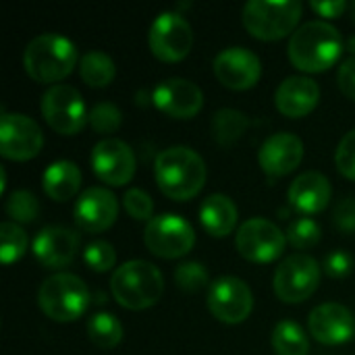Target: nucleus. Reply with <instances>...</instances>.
<instances>
[{
  "label": "nucleus",
  "mask_w": 355,
  "mask_h": 355,
  "mask_svg": "<svg viewBox=\"0 0 355 355\" xmlns=\"http://www.w3.org/2000/svg\"><path fill=\"white\" fill-rule=\"evenodd\" d=\"M154 177L166 198L175 202H187L204 189L206 162L191 148L173 146L156 156Z\"/></svg>",
  "instance_id": "f257e3e1"
},
{
  "label": "nucleus",
  "mask_w": 355,
  "mask_h": 355,
  "mask_svg": "<svg viewBox=\"0 0 355 355\" xmlns=\"http://www.w3.org/2000/svg\"><path fill=\"white\" fill-rule=\"evenodd\" d=\"M289 60L304 73L329 71L343 52V37L337 27L327 21H308L291 35Z\"/></svg>",
  "instance_id": "f03ea898"
},
{
  "label": "nucleus",
  "mask_w": 355,
  "mask_h": 355,
  "mask_svg": "<svg viewBox=\"0 0 355 355\" xmlns=\"http://www.w3.org/2000/svg\"><path fill=\"white\" fill-rule=\"evenodd\" d=\"M79 62L75 44L60 33H42L33 37L23 52V67L37 83L62 81Z\"/></svg>",
  "instance_id": "7ed1b4c3"
},
{
  "label": "nucleus",
  "mask_w": 355,
  "mask_h": 355,
  "mask_svg": "<svg viewBox=\"0 0 355 355\" xmlns=\"http://www.w3.org/2000/svg\"><path fill=\"white\" fill-rule=\"evenodd\" d=\"M110 291L119 306L139 312L160 302L164 293V279L154 264L146 260H131L112 272Z\"/></svg>",
  "instance_id": "20e7f679"
},
{
  "label": "nucleus",
  "mask_w": 355,
  "mask_h": 355,
  "mask_svg": "<svg viewBox=\"0 0 355 355\" xmlns=\"http://www.w3.org/2000/svg\"><path fill=\"white\" fill-rule=\"evenodd\" d=\"M87 285L71 272H58L48 277L40 291L37 304L40 310L54 322H75L79 320L89 306Z\"/></svg>",
  "instance_id": "39448f33"
},
{
  "label": "nucleus",
  "mask_w": 355,
  "mask_h": 355,
  "mask_svg": "<svg viewBox=\"0 0 355 355\" xmlns=\"http://www.w3.org/2000/svg\"><path fill=\"white\" fill-rule=\"evenodd\" d=\"M302 4L295 0L270 2V0H250L243 6L241 19L245 29L262 42H277L293 35L302 19Z\"/></svg>",
  "instance_id": "423d86ee"
},
{
  "label": "nucleus",
  "mask_w": 355,
  "mask_h": 355,
  "mask_svg": "<svg viewBox=\"0 0 355 355\" xmlns=\"http://www.w3.org/2000/svg\"><path fill=\"white\" fill-rule=\"evenodd\" d=\"M42 116L58 135H77L85 123H89V112L81 94L73 85H50L42 96Z\"/></svg>",
  "instance_id": "0eeeda50"
},
{
  "label": "nucleus",
  "mask_w": 355,
  "mask_h": 355,
  "mask_svg": "<svg viewBox=\"0 0 355 355\" xmlns=\"http://www.w3.org/2000/svg\"><path fill=\"white\" fill-rule=\"evenodd\" d=\"M144 243L150 254L164 260H177L193 250L196 231L177 214H158L146 225Z\"/></svg>",
  "instance_id": "6e6552de"
},
{
  "label": "nucleus",
  "mask_w": 355,
  "mask_h": 355,
  "mask_svg": "<svg viewBox=\"0 0 355 355\" xmlns=\"http://www.w3.org/2000/svg\"><path fill=\"white\" fill-rule=\"evenodd\" d=\"M275 293L285 304L310 300L320 285V264L306 254H293L281 262L275 272Z\"/></svg>",
  "instance_id": "1a4fd4ad"
},
{
  "label": "nucleus",
  "mask_w": 355,
  "mask_h": 355,
  "mask_svg": "<svg viewBox=\"0 0 355 355\" xmlns=\"http://www.w3.org/2000/svg\"><path fill=\"white\" fill-rule=\"evenodd\" d=\"M152 54L162 62L183 60L193 46V31L187 19L179 12H160L148 31Z\"/></svg>",
  "instance_id": "9d476101"
},
{
  "label": "nucleus",
  "mask_w": 355,
  "mask_h": 355,
  "mask_svg": "<svg viewBox=\"0 0 355 355\" xmlns=\"http://www.w3.org/2000/svg\"><path fill=\"white\" fill-rule=\"evenodd\" d=\"M287 235L266 218L245 220L235 235V245L241 258L256 264H268L283 256Z\"/></svg>",
  "instance_id": "9b49d317"
},
{
  "label": "nucleus",
  "mask_w": 355,
  "mask_h": 355,
  "mask_svg": "<svg viewBox=\"0 0 355 355\" xmlns=\"http://www.w3.org/2000/svg\"><path fill=\"white\" fill-rule=\"evenodd\" d=\"M44 135L40 125L21 112H2L0 116V154L6 160L25 162L40 154Z\"/></svg>",
  "instance_id": "f8f14e48"
},
{
  "label": "nucleus",
  "mask_w": 355,
  "mask_h": 355,
  "mask_svg": "<svg viewBox=\"0 0 355 355\" xmlns=\"http://www.w3.org/2000/svg\"><path fill=\"white\" fill-rule=\"evenodd\" d=\"M208 308L216 320L239 324L248 320L254 310L252 289L237 277H220L208 289Z\"/></svg>",
  "instance_id": "ddd939ff"
},
{
  "label": "nucleus",
  "mask_w": 355,
  "mask_h": 355,
  "mask_svg": "<svg viewBox=\"0 0 355 355\" xmlns=\"http://www.w3.org/2000/svg\"><path fill=\"white\" fill-rule=\"evenodd\" d=\"M92 168L102 183L123 187L135 175V154L123 139L106 137L92 150Z\"/></svg>",
  "instance_id": "4468645a"
},
{
  "label": "nucleus",
  "mask_w": 355,
  "mask_h": 355,
  "mask_svg": "<svg viewBox=\"0 0 355 355\" xmlns=\"http://www.w3.org/2000/svg\"><path fill=\"white\" fill-rule=\"evenodd\" d=\"M154 106L171 119H193L204 106L202 89L183 77H171L160 81L152 92Z\"/></svg>",
  "instance_id": "2eb2a0df"
},
{
  "label": "nucleus",
  "mask_w": 355,
  "mask_h": 355,
  "mask_svg": "<svg viewBox=\"0 0 355 355\" xmlns=\"http://www.w3.org/2000/svg\"><path fill=\"white\" fill-rule=\"evenodd\" d=\"M214 75L216 79L235 92H245L254 87L260 77H262V62L260 58L241 46L225 48L216 58H214Z\"/></svg>",
  "instance_id": "dca6fc26"
},
{
  "label": "nucleus",
  "mask_w": 355,
  "mask_h": 355,
  "mask_svg": "<svg viewBox=\"0 0 355 355\" xmlns=\"http://www.w3.org/2000/svg\"><path fill=\"white\" fill-rule=\"evenodd\" d=\"M75 223L85 233H102L116 223L119 202L106 187H87L73 210Z\"/></svg>",
  "instance_id": "f3484780"
},
{
  "label": "nucleus",
  "mask_w": 355,
  "mask_h": 355,
  "mask_svg": "<svg viewBox=\"0 0 355 355\" xmlns=\"http://www.w3.org/2000/svg\"><path fill=\"white\" fill-rule=\"evenodd\" d=\"M308 329L322 345H343L355 333L354 314L341 304H320L310 312Z\"/></svg>",
  "instance_id": "a211bd4d"
},
{
  "label": "nucleus",
  "mask_w": 355,
  "mask_h": 355,
  "mask_svg": "<svg viewBox=\"0 0 355 355\" xmlns=\"http://www.w3.org/2000/svg\"><path fill=\"white\" fill-rule=\"evenodd\" d=\"M302 160H304V141L297 135L285 131L270 135L258 152L260 168L272 179L287 177L302 164Z\"/></svg>",
  "instance_id": "6ab92c4d"
},
{
  "label": "nucleus",
  "mask_w": 355,
  "mask_h": 355,
  "mask_svg": "<svg viewBox=\"0 0 355 355\" xmlns=\"http://www.w3.org/2000/svg\"><path fill=\"white\" fill-rule=\"evenodd\" d=\"M79 252V235L64 227H46L33 239V256L44 268L60 270L73 264Z\"/></svg>",
  "instance_id": "aec40b11"
},
{
  "label": "nucleus",
  "mask_w": 355,
  "mask_h": 355,
  "mask_svg": "<svg viewBox=\"0 0 355 355\" xmlns=\"http://www.w3.org/2000/svg\"><path fill=\"white\" fill-rule=\"evenodd\" d=\"M320 100V87L310 77H287L275 94L277 110L287 119H302L308 116Z\"/></svg>",
  "instance_id": "412c9836"
},
{
  "label": "nucleus",
  "mask_w": 355,
  "mask_h": 355,
  "mask_svg": "<svg viewBox=\"0 0 355 355\" xmlns=\"http://www.w3.org/2000/svg\"><path fill=\"white\" fill-rule=\"evenodd\" d=\"M289 204L302 214H318L329 208L333 198L331 181L318 171H306L293 179L287 191Z\"/></svg>",
  "instance_id": "4be33fe9"
},
{
  "label": "nucleus",
  "mask_w": 355,
  "mask_h": 355,
  "mask_svg": "<svg viewBox=\"0 0 355 355\" xmlns=\"http://www.w3.org/2000/svg\"><path fill=\"white\" fill-rule=\"evenodd\" d=\"M200 223L212 237H227L237 225V206L225 193L208 196L200 206Z\"/></svg>",
  "instance_id": "5701e85b"
},
{
  "label": "nucleus",
  "mask_w": 355,
  "mask_h": 355,
  "mask_svg": "<svg viewBox=\"0 0 355 355\" xmlns=\"http://www.w3.org/2000/svg\"><path fill=\"white\" fill-rule=\"evenodd\" d=\"M42 185L50 200L67 202L75 198L81 187V171L71 160H56L46 168Z\"/></svg>",
  "instance_id": "b1692460"
},
{
  "label": "nucleus",
  "mask_w": 355,
  "mask_h": 355,
  "mask_svg": "<svg viewBox=\"0 0 355 355\" xmlns=\"http://www.w3.org/2000/svg\"><path fill=\"white\" fill-rule=\"evenodd\" d=\"M250 127V119L235 108H220L212 116V137L218 146H235Z\"/></svg>",
  "instance_id": "393cba45"
},
{
  "label": "nucleus",
  "mask_w": 355,
  "mask_h": 355,
  "mask_svg": "<svg viewBox=\"0 0 355 355\" xmlns=\"http://www.w3.org/2000/svg\"><path fill=\"white\" fill-rule=\"evenodd\" d=\"M116 75L114 60L102 50H89L79 60V77L89 87H106Z\"/></svg>",
  "instance_id": "a878e982"
},
{
  "label": "nucleus",
  "mask_w": 355,
  "mask_h": 355,
  "mask_svg": "<svg viewBox=\"0 0 355 355\" xmlns=\"http://www.w3.org/2000/svg\"><path fill=\"white\" fill-rule=\"evenodd\" d=\"M272 349L277 355H308L310 339L293 320H281L272 331Z\"/></svg>",
  "instance_id": "bb28decb"
},
{
  "label": "nucleus",
  "mask_w": 355,
  "mask_h": 355,
  "mask_svg": "<svg viewBox=\"0 0 355 355\" xmlns=\"http://www.w3.org/2000/svg\"><path fill=\"white\" fill-rule=\"evenodd\" d=\"M87 337L100 349H112L123 341V324L108 312H98L87 320Z\"/></svg>",
  "instance_id": "cd10ccee"
},
{
  "label": "nucleus",
  "mask_w": 355,
  "mask_h": 355,
  "mask_svg": "<svg viewBox=\"0 0 355 355\" xmlns=\"http://www.w3.org/2000/svg\"><path fill=\"white\" fill-rule=\"evenodd\" d=\"M27 233L17 223L6 220L0 225V260L4 266H10L21 260L27 252Z\"/></svg>",
  "instance_id": "c85d7f7f"
},
{
  "label": "nucleus",
  "mask_w": 355,
  "mask_h": 355,
  "mask_svg": "<svg viewBox=\"0 0 355 355\" xmlns=\"http://www.w3.org/2000/svg\"><path fill=\"white\" fill-rule=\"evenodd\" d=\"M4 210H6V214L10 216L12 223L29 225V223H33L40 216V202H37V198L31 191L19 189V191H12L6 198Z\"/></svg>",
  "instance_id": "c756f323"
},
{
  "label": "nucleus",
  "mask_w": 355,
  "mask_h": 355,
  "mask_svg": "<svg viewBox=\"0 0 355 355\" xmlns=\"http://www.w3.org/2000/svg\"><path fill=\"white\" fill-rule=\"evenodd\" d=\"M320 237H322L320 225L312 218H297L287 229V241L295 250H310L320 243Z\"/></svg>",
  "instance_id": "7c9ffc66"
},
{
  "label": "nucleus",
  "mask_w": 355,
  "mask_h": 355,
  "mask_svg": "<svg viewBox=\"0 0 355 355\" xmlns=\"http://www.w3.org/2000/svg\"><path fill=\"white\" fill-rule=\"evenodd\" d=\"M175 283L181 291L196 293V291H202L204 287H208L210 275H208L206 266L200 262H183L175 270Z\"/></svg>",
  "instance_id": "2f4dec72"
},
{
  "label": "nucleus",
  "mask_w": 355,
  "mask_h": 355,
  "mask_svg": "<svg viewBox=\"0 0 355 355\" xmlns=\"http://www.w3.org/2000/svg\"><path fill=\"white\" fill-rule=\"evenodd\" d=\"M123 123V112L110 104V102H100L89 110V127L96 133H114Z\"/></svg>",
  "instance_id": "473e14b6"
},
{
  "label": "nucleus",
  "mask_w": 355,
  "mask_h": 355,
  "mask_svg": "<svg viewBox=\"0 0 355 355\" xmlns=\"http://www.w3.org/2000/svg\"><path fill=\"white\" fill-rule=\"evenodd\" d=\"M83 260L94 272H108L116 264V250L108 241H94L85 248Z\"/></svg>",
  "instance_id": "72a5a7b5"
},
{
  "label": "nucleus",
  "mask_w": 355,
  "mask_h": 355,
  "mask_svg": "<svg viewBox=\"0 0 355 355\" xmlns=\"http://www.w3.org/2000/svg\"><path fill=\"white\" fill-rule=\"evenodd\" d=\"M123 204H125V210L131 218L135 220H152V212H154V202L152 198L144 191V189H129L125 196H123Z\"/></svg>",
  "instance_id": "f704fd0d"
},
{
  "label": "nucleus",
  "mask_w": 355,
  "mask_h": 355,
  "mask_svg": "<svg viewBox=\"0 0 355 355\" xmlns=\"http://www.w3.org/2000/svg\"><path fill=\"white\" fill-rule=\"evenodd\" d=\"M335 164L343 177L355 181V129L345 133L343 139L339 141L335 152Z\"/></svg>",
  "instance_id": "c9c22d12"
},
{
  "label": "nucleus",
  "mask_w": 355,
  "mask_h": 355,
  "mask_svg": "<svg viewBox=\"0 0 355 355\" xmlns=\"http://www.w3.org/2000/svg\"><path fill=\"white\" fill-rule=\"evenodd\" d=\"M333 223L335 227L345 233V235H355V200L345 198L335 206L333 212Z\"/></svg>",
  "instance_id": "e433bc0d"
},
{
  "label": "nucleus",
  "mask_w": 355,
  "mask_h": 355,
  "mask_svg": "<svg viewBox=\"0 0 355 355\" xmlns=\"http://www.w3.org/2000/svg\"><path fill=\"white\" fill-rule=\"evenodd\" d=\"M354 270V258L347 252H333L327 256L324 262V272L333 279H345Z\"/></svg>",
  "instance_id": "4c0bfd02"
},
{
  "label": "nucleus",
  "mask_w": 355,
  "mask_h": 355,
  "mask_svg": "<svg viewBox=\"0 0 355 355\" xmlns=\"http://www.w3.org/2000/svg\"><path fill=\"white\" fill-rule=\"evenodd\" d=\"M337 83H339V89L343 92V96H347L349 100L355 102V58H347L339 67Z\"/></svg>",
  "instance_id": "58836bf2"
},
{
  "label": "nucleus",
  "mask_w": 355,
  "mask_h": 355,
  "mask_svg": "<svg viewBox=\"0 0 355 355\" xmlns=\"http://www.w3.org/2000/svg\"><path fill=\"white\" fill-rule=\"evenodd\" d=\"M310 6H312L314 12H318V15L324 17V19H337V17H341V15L349 8V2H343V0L316 2V0H312Z\"/></svg>",
  "instance_id": "ea45409f"
},
{
  "label": "nucleus",
  "mask_w": 355,
  "mask_h": 355,
  "mask_svg": "<svg viewBox=\"0 0 355 355\" xmlns=\"http://www.w3.org/2000/svg\"><path fill=\"white\" fill-rule=\"evenodd\" d=\"M347 50L354 54V58H355V35H352V37L347 40Z\"/></svg>",
  "instance_id": "a19ab883"
},
{
  "label": "nucleus",
  "mask_w": 355,
  "mask_h": 355,
  "mask_svg": "<svg viewBox=\"0 0 355 355\" xmlns=\"http://www.w3.org/2000/svg\"><path fill=\"white\" fill-rule=\"evenodd\" d=\"M347 10H349V19H352V23H355V0L354 2H349V8H347Z\"/></svg>",
  "instance_id": "79ce46f5"
}]
</instances>
